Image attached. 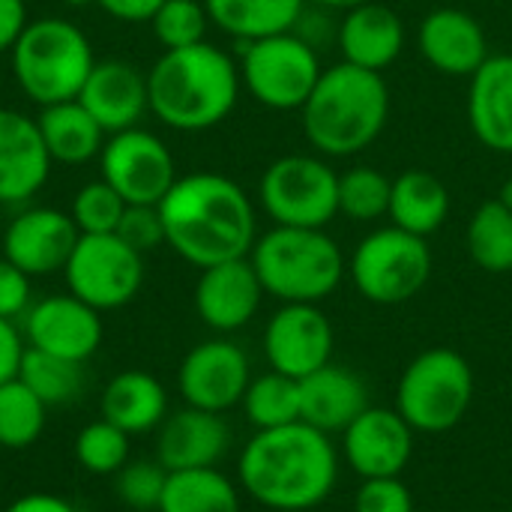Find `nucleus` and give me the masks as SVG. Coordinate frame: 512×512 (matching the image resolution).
<instances>
[{"mask_svg": "<svg viewBox=\"0 0 512 512\" xmlns=\"http://www.w3.org/2000/svg\"><path fill=\"white\" fill-rule=\"evenodd\" d=\"M240 489L273 512L321 507L339 483V450L309 423L255 432L237 459Z\"/></svg>", "mask_w": 512, "mask_h": 512, "instance_id": "f257e3e1", "label": "nucleus"}, {"mask_svg": "<svg viewBox=\"0 0 512 512\" xmlns=\"http://www.w3.org/2000/svg\"><path fill=\"white\" fill-rule=\"evenodd\" d=\"M159 216L165 243L198 270L246 258L258 240L255 207L246 189L213 171L177 177L159 201Z\"/></svg>", "mask_w": 512, "mask_h": 512, "instance_id": "f03ea898", "label": "nucleus"}, {"mask_svg": "<svg viewBox=\"0 0 512 512\" xmlns=\"http://www.w3.org/2000/svg\"><path fill=\"white\" fill-rule=\"evenodd\" d=\"M240 87L234 57L210 42L162 51L147 72L150 114L177 132L219 126L234 111Z\"/></svg>", "mask_w": 512, "mask_h": 512, "instance_id": "7ed1b4c3", "label": "nucleus"}, {"mask_svg": "<svg viewBox=\"0 0 512 512\" xmlns=\"http://www.w3.org/2000/svg\"><path fill=\"white\" fill-rule=\"evenodd\" d=\"M300 114L306 141L321 156H357L375 144L387 126L390 87L381 72L342 60L321 72Z\"/></svg>", "mask_w": 512, "mask_h": 512, "instance_id": "20e7f679", "label": "nucleus"}, {"mask_svg": "<svg viewBox=\"0 0 512 512\" xmlns=\"http://www.w3.org/2000/svg\"><path fill=\"white\" fill-rule=\"evenodd\" d=\"M264 294L282 303H321L345 279V255L324 228L276 225L249 252Z\"/></svg>", "mask_w": 512, "mask_h": 512, "instance_id": "39448f33", "label": "nucleus"}, {"mask_svg": "<svg viewBox=\"0 0 512 512\" xmlns=\"http://www.w3.org/2000/svg\"><path fill=\"white\" fill-rule=\"evenodd\" d=\"M12 78L21 93L42 105L78 99L90 69L96 66L93 45L69 18H36L24 27L9 51Z\"/></svg>", "mask_w": 512, "mask_h": 512, "instance_id": "423d86ee", "label": "nucleus"}, {"mask_svg": "<svg viewBox=\"0 0 512 512\" xmlns=\"http://www.w3.org/2000/svg\"><path fill=\"white\" fill-rule=\"evenodd\" d=\"M474 402L471 363L453 348H429L417 354L396 387V411L420 435L456 429Z\"/></svg>", "mask_w": 512, "mask_h": 512, "instance_id": "0eeeda50", "label": "nucleus"}, {"mask_svg": "<svg viewBox=\"0 0 512 512\" xmlns=\"http://www.w3.org/2000/svg\"><path fill=\"white\" fill-rule=\"evenodd\" d=\"M348 276L360 297L375 306H399L417 297L432 276V249L426 237L396 225L366 234L351 261Z\"/></svg>", "mask_w": 512, "mask_h": 512, "instance_id": "6e6552de", "label": "nucleus"}, {"mask_svg": "<svg viewBox=\"0 0 512 512\" xmlns=\"http://www.w3.org/2000/svg\"><path fill=\"white\" fill-rule=\"evenodd\" d=\"M321 60L294 30L243 42L240 81L255 102L273 111H300L321 78Z\"/></svg>", "mask_w": 512, "mask_h": 512, "instance_id": "1a4fd4ad", "label": "nucleus"}, {"mask_svg": "<svg viewBox=\"0 0 512 512\" xmlns=\"http://www.w3.org/2000/svg\"><path fill=\"white\" fill-rule=\"evenodd\" d=\"M258 195L276 225L324 228L339 216V174L321 156L291 153L270 162Z\"/></svg>", "mask_w": 512, "mask_h": 512, "instance_id": "9d476101", "label": "nucleus"}, {"mask_svg": "<svg viewBox=\"0 0 512 512\" xmlns=\"http://www.w3.org/2000/svg\"><path fill=\"white\" fill-rule=\"evenodd\" d=\"M63 276L69 294L96 312H111L132 303L141 291L144 255L117 234H81L63 267Z\"/></svg>", "mask_w": 512, "mask_h": 512, "instance_id": "9b49d317", "label": "nucleus"}, {"mask_svg": "<svg viewBox=\"0 0 512 512\" xmlns=\"http://www.w3.org/2000/svg\"><path fill=\"white\" fill-rule=\"evenodd\" d=\"M99 168L102 180L126 204H159L177 183V165L168 144L141 126L108 135Z\"/></svg>", "mask_w": 512, "mask_h": 512, "instance_id": "f8f14e48", "label": "nucleus"}, {"mask_svg": "<svg viewBox=\"0 0 512 512\" xmlns=\"http://www.w3.org/2000/svg\"><path fill=\"white\" fill-rule=\"evenodd\" d=\"M264 357L273 372L306 378L333 363V324L318 303H282L264 327Z\"/></svg>", "mask_w": 512, "mask_h": 512, "instance_id": "ddd939ff", "label": "nucleus"}, {"mask_svg": "<svg viewBox=\"0 0 512 512\" xmlns=\"http://www.w3.org/2000/svg\"><path fill=\"white\" fill-rule=\"evenodd\" d=\"M249 381V357L231 339L198 342L177 369V390L183 402L213 414H225L240 405Z\"/></svg>", "mask_w": 512, "mask_h": 512, "instance_id": "4468645a", "label": "nucleus"}, {"mask_svg": "<svg viewBox=\"0 0 512 512\" xmlns=\"http://www.w3.org/2000/svg\"><path fill=\"white\" fill-rule=\"evenodd\" d=\"M21 333L27 348L87 363L102 345V312L75 294H51L24 312Z\"/></svg>", "mask_w": 512, "mask_h": 512, "instance_id": "2eb2a0df", "label": "nucleus"}, {"mask_svg": "<svg viewBox=\"0 0 512 512\" xmlns=\"http://www.w3.org/2000/svg\"><path fill=\"white\" fill-rule=\"evenodd\" d=\"M414 435L396 408L369 405L342 432V456L360 480L402 477L414 456Z\"/></svg>", "mask_w": 512, "mask_h": 512, "instance_id": "dca6fc26", "label": "nucleus"}, {"mask_svg": "<svg viewBox=\"0 0 512 512\" xmlns=\"http://www.w3.org/2000/svg\"><path fill=\"white\" fill-rule=\"evenodd\" d=\"M81 231L66 210L24 207L3 228V258L33 276L63 273Z\"/></svg>", "mask_w": 512, "mask_h": 512, "instance_id": "f3484780", "label": "nucleus"}, {"mask_svg": "<svg viewBox=\"0 0 512 512\" xmlns=\"http://www.w3.org/2000/svg\"><path fill=\"white\" fill-rule=\"evenodd\" d=\"M264 300L261 279L246 258L204 267L195 282V312L216 333H234L246 327Z\"/></svg>", "mask_w": 512, "mask_h": 512, "instance_id": "a211bd4d", "label": "nucleus"}, {"mask_svg": "<svg viewBox=\"0 0 512 512\" xmlns=\"http://www.w3.org/2000/svg\"><path fill=\"white\" fill-rule=\"evenodd\" d=\"M231 450V429L222 414L201 408H180L156 429V459L171 471L219 468Z\"/></svg>", "mask_w": 512, "mask_h": 512, "instance_id": "6ab92c4d", "label": "nucleus"}, {"mask_svg": "<svg viewBox=\"0 0 512 512\" xmlns=\"http://www.w3.org/2000/svg\"><path fill=\"white\" fill-rule=\"evenodd\" d=\"M51 165L54 162L45 150L36 117L0 108V201H30L48 183Z\"/></svg>", "mask_w": 512, "mask_h": 512, "instance_id": "aec40b11", "label": "nucleus"}, {"mask_svg": "<svg viewBox=\"0 0 512 512\" xmlns=\"http://www.w3.org/2000/svg\"><path fill=\"white\" fill-rule=\"evenodd\" d=\"M420 54L432 69L450 78H471L489 60V39L483 24L453 6L432 9L420 24Z\"/></svg>", "mask_w": 512, "mask_h": 512, "instance_id": "412c9836", "label": "nucleus"}, {"mask_svg": "<svg viewBox=\"0 0 512 512\" xmlns=\"http://www.w3.org/2000/svg\"><path fill=\"white\" fill-rule=\"evenodd\" d=\"M78 102L108 135L132 129L150 111L147 72L126 60H96L78 93Z\"/></svg>", "mask_w": 512, "mask_h": 512, "instance_id": "4be33fe9", "label": "nucleus"}, {"mask_svg": "<svg viewBox=\"0 0 512 512\" xmlns=\"http://www.w3.org/2000/svg\"><path fill=\"white\" fill-rule=\"evenodd\" d=\"M369 408L363 378L345 366L327 363L300 378V420L324 435H342Z\"/></svg>", "mask_w": 512, "mask_h": 512, "instance_id": "5701e85b", "label": "nucleus"}, {"mask_svg": "<svg viewBox=\"0 0 512 512\" xmlns=\"http://www.w3.org/2000/svg\"><path fill=\"white\" fill-rule=\"evenodd\" d=\"M339 48L345 63L384 72L405 48V24L390 6L366 0L345 12L339 24Z\"/></svg>", "mask_w": 512, "mask_h": 512, "instance_id": "b1692460", "label": "nucleus"}, {"mask_svg": "<svg viewBox=\"0 0 512 512\" xmlns=\"http://www.w3.org/2000/svg\"><path fill=\"white\" fill-rule=\"evenodd\" d=\"M468 123L483 147L512 153V54H489L471 75Z\"/></svg>", "mask_w": 512, "mask_h": 512, "instance_id": "393cba45", "label": "nucleus"}, {"mask_svg": "<svg viewBox=\"0 0 512 512\" xmlns=\"http://www.w3.org/2000/svg\"><path fill=\"white\" fill-rule=\"evenodd\" d=\"M102 420L132 435H147L168 417V393L159 378L141 369H126L114 375L99 399Z\"/></svg>", "mask_w": 512, "mask_h": 512, "instance_id": "a878e982", "label": "nucleus"}, {"mask_svg": "<svg viewBox=\"0 0 512 512\" xmlns=\"http://www.w3.org/2000/svg\"><path fill=\"white\" fill-rule=\"evenodd\" d=\"M36 126L42 132L51 162L60 165H87L99 159L108 138V132L93 120V114L78 99L42 105L36 114Z\"/></svg>", "mask_w": 512, "mask_h": 512, "instance_id": "bb28decb", "label": "nucleus"}, {"mask_svg": "<svg viewBox=\"0 0 512 512\" xmlns=\"http://www.w3.org/2000/svg\"><path fill=\"white\" fill-rule=\"evenodd\" d=\"M387 216L393 219L396 228L417 234V237H429L450 216V192L444 180L432 171H423V168L402 171L393 180Z\"/></svg>", "mask_w": 512, "mask_h": 512, "instance_id": "cd10ccee", "label": "nucleus"}, {"mask_svg": "<svg viewBox=\"0 0 512 512\" xmlns=\"http://www.w3.org/2000/svg\"><path fill=\"white\" fill-rule=\"evenodd\" d=\"M306 0H204L210 21L240 42L288 33L300 24Z\"/></svg>", "mask_w": 512, "mask_h": 512, "instance_id": "c85d7f7f", "label": "nucleus"}, {"mask_svg": "<svg viewBox=\"0 0 512 512\" xmlns=\"http://www.w3.org/2000/svg\"><path fill=\"white\" fill-rule=\"evenodd\" d=\"M156 512H240V489L219 468L171 471Z\"/></svg>", "mask_w": 512, "mask_h": 512, "instance_id": "c756f323", "label": "nucleus"}, {"mask_svg": "<svg viewBox=\"0 0 512 512\" xmlns=\"http://www.w3.org/2000/svg\"><path fill=\"white\" fill-rule=\"evenodd\" d=\"M465 246L471 261L486 273L512 270V210L498 198L483 201L468 222Z\"/></svg>", "mask_w": 512, "mask_h": 512, "instance_id": "7c9ffc66", "label": "nucleus"}, {"mask_svg": "<svg viewBox=\"0 0 512 512\" xmlns=\"http://www.w3.org/2000/svg\"><path fill=\"white\" fill-rule=\"evenodd\" d=\"M240 405L255 432L300 423V381L270 369L267 375L249 381Z\"/></svg>", "mask_w": 512, "mask_h": 512, "instance_id": "2f4dec72", "label": "nucleus"}, {"mask_svg": "<svg viewBox=\"0 0 512 512\" xmlns=\"http://www.w3.org/2000/svg\"><path fill=\"white\" fill-rule=\"evenodd\" d=\"M18 378L42 399L45 408H57L66 402H75L84 387V363L63 360L36 348L24 351Z\"/></svg>", "mask_w": 512, "mask_h": 512, "instance_id": "473e14b6", "label": "nucleus"}, {"mask_svg": "<svg viewBox=\"0 0 512 512\" xmlns=\"http://www.w3.org/2000/svg\"><path fill=\"white\" fill-rule=\"evenodd\" d=\"M45 414L48 408L21 378L0 384V447L3 450L33 447L45 432Z\"/></svg>", "mask_w": 512, "mask_h": 512, "instance_id": "72a5a7b5", "label": "nucleus"}, {"mask_svg": "<svg viewBox=\"0 0 512 512\" xmlns=\"http://www.w3.org/2000/svg\"><path fill=\"white\" fill-rule=\"evenodd\" d=\"M393 180L378 168H351L339 174V213L354 222H375L390 213Z\"/></svg>", "mask_w": 512, "mask_h": 512, "instance_id": "f704fd0d", "label": "nucleus"}, {"mask_svg": "<svg viewBox=\"0 0 512 512\" xmlns=\"http://www.w3.org/2000/svg\"><path fill=\"white\" fill-rule=\"evenodd\" d=\"M75 459L87 474L114 477L129 462V435L108 420L87 423L75 438Z\"/></svg>", "mask_w": 512, "mask_h": 512, "instance_id": "c9c22d12", "label": "nucleus"}, {"mask_svg": "<svg viewBox=\"0 0 512 512\" xmlns=\"http://www.w3.org/2000/svg\"><path fill=\"white\" fill-rule=\"evenodd\" d=\"M210 12L204 0H165L156 15L150 18L153 36L162 45V51L174 48H189L198 42H207V27H210Z\"/></svg>", "mask_w": 512, "mask_h": 512, "instance_id": "e433bc0d", "label": "nucleus"}, {"mask_svg": "<svg viewBox=\"0 0 512 512\" xmlns=\"http://www.w3.org/2000/svg\"><path fill=\"white\" fill-rule=\"evenodd\" d=\"M123 210H126V201L99 177V180L84 183L75 192L69 216L81 234H114L123 219Z\"/></svg>", "mask_w": 512, "mask_h": 512, "instance_id": "4c0bfd02", "label": "nucleus"}, {"mask_svg": "<svg viewBox=\"0 0 512 512\" xmlns=\"http://www.w3.org/2000/svg\"><path fill=\"white\" fill-rule=\"evenodd\" d=\"M165 483H168V471L159 465V459H138V462H126L114 474V495L129 510L156 512Z\"/></svg>", "mask_w": 512, "mask_h": 512, "instance_id": "58836bf2", "label": "nucleus"}, {"mask_svg": "<svg viewBox=\"0 0 512 512\" xmlns=\"http://www.w3.org/2000/svg\"><path fill=\"white\" fill-rule=\"evenodd\" d=\"M354 512H414V495L402 477L363 480L354 495Z\"/></svg>", "mask_w": 512, "mask_h": 512, "instance_id": "ea45409f", "label": "nucleus"}, {"mask_svg": "<svg viewBox=\"0 0 512 512\" xmlns=\"http://www.w3.org/2000/svg\"><path fill=\"white\" fill-rule=\"evenodd\" d=\"M120 240H126L141 255L165 243V225L159 216V204H126L123 219L114 231Z\"/></svg>", "mask_w": 512, "mask_h": 512, "instance_id": "a19ab883", "label": "nucleus"}, {"mask_svg": "<svg viewBox=\"0 0 512 512\" xmlns=\"http://www.w3.org/2000/svg\"><path fill=\"white\" fill-rule=\"evenodd\" d=\"M33 306L30 276L0 255V318L18 321Z\"/></svg>", "mask_w": 512, "mask_h": 512, "instance_id": "79ce46f5", "label": "nucleus"}, {"mask_svg": "<svg viewBox=\"0 0 512 512\" xmlns=\"http://www.w3.org/2000/svg\"><path fill=\"white\" fill-rule=\"evenodd\" d=\"M24 351H27V342H24L21 327L9 318H0V384L18 378Z\"/></svg>", "mask_w": 512, "mask_h": 512, "instance_id": "37998d69", "label": "nucleus"}, {"mask_svg": "<svg viewBox=\"0 0 512 512\" xmlns=\"http://www.w3.org/2000/svg\"><path fill=\"white\" fill-rule=\"evenodd\" d=\"M30 24L27 18V3L24 0H0V54H9L24 27Z\"/></svg>", "mask_w": 512, "mask_h": 512, "instance_id": "c03bdc74", "label": "nucleus"}, {"mask_svg": "<svg viewBox=\"0 0 512 512\" xmlns=\"http://www.w3.org/2000/svg\"><path fill=\"white\" fill-rule=\"evenodd\" d=\"M162 3H165V0H96V6H99V9H105L111 18H117V21H129V24L150 21Z\"/></svg>", "mask_w": 512, "mask_h": 512, "instance_id": "a18cd8bd", "label": "nucleus"}, {"mask_svg": "<svg viewBox=\"0 0 512 512\" xmlns=\"http://www.w3.org/2000/svg\"><path fill=\"white\" fill-rule=\"evenodd\" d=\"M3 512H78L66 498L48 495V492H30L12 501Z\"/></svg>", "mask_w": 512, "mask_h": 512, "instance_id": "49530a36", "label": "nucleus"}, {"mask_svg": "<svg viewBox=\"0 0 512 512\" xmlns=\"http://www.w3.org/2000/svg\"><path fill=\"white\" fill-rule=\"evenodd\" d=\"M315 3H321V6H327V9H342V12H348V9H354V6H360V3H366V0H315Z\"/></svg>", "mask_w": 512, "mask_h": 512, "instance_id": "de8ad7c7", "label": "nucleus"}, {"mask_svg": "<svg viewBox=\"0 0 512 512\" xmlns=\"http://www.w3.org/2000/svg\"><path fill=\"white\" fill-rule=\"evenodd\" d=\"M501 201H504V204L512 210V177L504 183V189H501Z\"/></svg>", "mask_w": 512, "mask_h": 512, "instance_id": "09e8293b", "label": "nucleus"}, {"mask_svg": "<svg viewBox=\"0 0 512 512\" xmlns=\"http://www.w3.org/2000/svg\"><path fill=\"white\" fill-rule=\"evenodd\" d=\"M66 6H72V9H84V6H93L96 0H63Z\"/></svg>", "mask_w": 512, "mask_h": 512, "instance_id": "8fccbe9b", "label": "nucleus"}, {"mask_svg": "<svg viewBox=\"0 0 512 512\" xmlns=\"http://www.w3.org/2000/svg\"><path fill=\"white\" fill-rule=\"evenodd\" d=\"M3 207H6V204H3V201H0V219H3Z\"/></svg>", "mask_w": 512, "mask_h": 512, "instance_id": "3c124183", "label": "nucleus"}]
</instances>
